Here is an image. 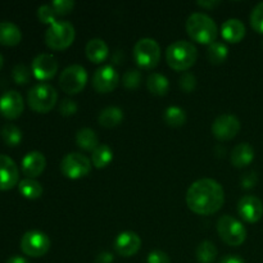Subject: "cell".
Masks as SVG:
<instances>
[{
	"label": "cell",
	"instance_id": "cell-3",
	"mask_svg": "<svg viewBox=\"0 0 263 263\" xmlns=\"http://www.w3.org/2000/svg\"><path fill=\"white\" fill-rule=\"evenodd\" d=\"M198 57L197 46L186 40H177L170 44L166 50V59L170 67L176 71H186L195 63Z\"/></svg>",
	"mask_w": 263,
	"mask_h": 263
},
{
	"label": "cell",
	"instance_id": "cell-43",
	"mask_svg": "<svg viewBox=\"0 0 263 263\" xmlns=\"http://www.w3.org/2000/svg\"><path fill=\"white\" fill-rule=\"evenodd\" d=\"M198 5H200V7L203 8H213L216 7V5L220 4V0H198L197 2Z\"/></svg>",
	"mask_w": 263,
	"mask_h": 263
},
{
	"label": "cell",
	"instance_id": "cell-18",
	"mask_svg": "<svg viewBox=\"0 0 263 263\" xmlns=\"http://www.w3.org/2000/svg\"><path fill=\"white\" fill-rule=\"evenodd\" d=\"M46 166L44 154L39 151H31L22 158V171L30 179H35L43 174Z\"/></svg>",
	"mask_w": 263,
	"mask_h": 263
},
{
	"label": "cell",
	"instance_id": "cell-12",
	"mask_svg": "<svg viewBox=\"0 0 263 263\" xmlns=\"http://www.w3.org/2000/svg\"><path fill=\"white\" fill-rule=\"evenodd\" d=\"M120 74L110 64L99 67L92 74V86L99 92H109L117 87Z\"/></svg>",
	"mask_w": 263,
	"mask_h": 263
},
{
	"label": "cell",
	"instance_id": "cell-21",
	"mask_svg": "<svg viewBox=\"0 0 263 263\" xmlns=\"http://www.w3.org/2000/svg\"><path fill=\"white\" fill-rule=\"evenodd\" d=\"M85 51H86V55L90 61L94 62V63H102L108 57L109 49H108L107 43L103 39L94 37L87 41Z\"/></svg>",
	"mask_w": 263,
	"mask_h": 263
},
{
	"label": "cell",
	"instance_id": "cell-37",
	"mask_svg": "<svg viewBox=\"0 0 263 263\" xmlns=\"http://www.w3.org/2000/svg\"><path fill=\"white\" fill-rule=\"evenodd\" d=\"M59 113L62 116H72L77 112V103L73 99H69V98H64L61 100L58 107Z\"/></svg>",
	"mask_w": 263,
	"mask_h": 263
},
{
	"label": "cell",
	"instance_id": "cell-9",
	"mask_svg": "<svg viewBox=\"0 0 263 263\" xmlns=\"http://www.w3.org/2000/svg\"><path fill=\"white\" fill-rule=\"evenodd\" d=\"M50 239L45 233L39 230H30L23 234L21 239V249L30 257H41L50 249Z\"/></svg>",
	"mask_w": 263,
	"mask_h": 263
},
{
	"label": "cell",
	"instance_id": "cell-33",
	"mask_svg": "<svg viewBox=\"0 0 263 263\" xmlns=\"http://www.w3.org/2000/svg\"><path fill=\"white\" fill-rule=\"evenodd\" d=\"M57 12L54 10V8L51 7V4H43L39 7L37 9V17L39 20L43 23H54L57 21Z\"/></svg>",
	"mask_w": 263,
	"mask_h": 263
},
{
	"label": "cell",
	"instance_id": "cell-17",
	"mask_svg": "<svg viewBox=\"0 0 263 263\" xmlns=\"http://www.w3.org/2000/svg\"><path fill=\"white\" fill-rule=\"evenodd\" d=\"M20 171L9 156L0 154V190L12 189L18 182Z\"/></svg>",
	"mask_w": 263,
	"mask_h": 263
},
{
	"label": "cell",
	"instance_id": "cell-2",
	"mask_svg": "<svg viewBox=\"0 0 263 263\" xmlns=\"http://www.w3.org/2000/svg\"><path fill=\"white\" fill-rule=\"evenodd\" d=\"M185 27L190 37L200 44H212L217 37V25L212 17L203 12L192 13Z\"/></svg>",
	"mask_w": 263,
	"mask_h": 263
},
{
	"label": "cell",
	"instance_id": "cell-38",
	"mask_svg": "<svg viewBox=\"0 0 263 263\" xmlns=\"http://www.w3.org/2000/svg\"><path fill=\"white\" fill-rule=\"evenodd\" d=\"M197 85V77L192 72H184L180 77V86L185 91H192Z\"/></svg>",
	"mask_w": 263,
	"mask_h": 263
},
{
	"label": "cell",
	"instance_id": "cell-29",
	"mask_svg": "<svg viewBox=\"0 0 263 263\" xmlns=\"http://www.w3.org/2000/svg\"><path fill=\"white\" fill-rule=\"evenodd\" d=\"M164 121L167 125L174 126V127H180L186 122V112L182 108L177 105H170L163 115Z\"/></svg>",
	"mask_w": 263,
	"mask_h": 263
},
{
	"label": "cell",
	"instance_id": "cell-35",
	"mask_svg": "<svg viewBox=\"0 0 263 263\" xmlns=\"http://www.w3.org/2000/svg\"><path fill=\"white\" fill-rule=\"evenodd\" d=\"M251 25L254 30L263 33V2L258 3L252 10Z\"/></svg>",
	"mask_w": 263,
	"mask_h": 263
},
{
	"label": "cell",
	"instance_id": "cell-15",
	"mask_svg": "<svg viewBox=\"0 0 263 263\" xmlns=\"http://www.w3.org/2000/svg\"><path fill=\"white\" fill-rule=\"evenodd\" d=\"M238 212L247 222H257L263 216V203L256 195H244L238 203Z\"/></svg>",
	"mask_w": 263,
	"mask_h": 263
},
{
	"label": "cell",
	"instance_id": "cell-19",
	"mask_svg": "<svg viewBox=\"0 0 263 263\" xmlns=\"http://www.w3.org/2000/svg\"><path fill=\"white\" fill-rule=\"evenodd\" d=\"M221 33L225 40L230 43H239L246 36V26L238 18H229L221 26Z\"/></svg>",
	"mask_w": 263,
	"mask_h": 263
},
{
	"label": "cell",
	"instance_id": "cell-1",
	"mask_svg": "<svg viewBox=\"0 0 263 263\" xmlns=\"http://www.w3.org/2000/svg\"><path fill=\"white\" fill-rule=\"evenodd\" d=\"M225 192L220 182L213 179H199L193 182L186 193V203L198 215H212L222 207Z\"/></svg>",
	"mask_w": 263,
	"mask_h": 263
},
{
	"label": "cell",
	"instance_id": "cell-42",
	"mask_svg": "<svg viewBox=\"0 0 263 263\" xmlns=\"http://www.w3.org/2000/svg\"><path fill=\"white\" fill-rule=\"evenodd\" d=\"M218 263H246L240 256H235V254H229L225 256Z\"/></svg>",
	"mask_w": 263,
	"mask_h": 263
},
{
	"label": "cell",
	"instance_id": "cell-14",
	"mask_svg": "<svg viewBox=\"0 0 263 263\" xmlns=\"http://www.w3.org/2000/svg\"><path fill=\"white\" fill-rule=\"evenodd\" d=\"M23 108H25V102L22 95L17 90H7L0 97V113L9 120L21 116Z\"/></svg>",
	"mask_w": 263,
	"mask_h": 263
},
{
	"label": "cell",
	"instance_id": "cell-31",
	"mask_svg": "<svg viewBox=\"0 0 263 263\" xmlns=\"http://www.w3.org/2000/svg\"><path fill=\"white\" fill-rule=\"evenodd\" d=\"M228 45H225V44L221 43V41H215V43L210 44V46H208V59H210V62H212V63L215 64L222 63V62L228 58Z\"/></svg>",
	"mask_w": 263,
	"mask_h": 263
},
{
	"label": "cell",
	"instance_id": "cell-22",
	"mask_svg": "<svg viewBox=\"0 0 263 263\" xmlns=\"http://www.w3.org/2000/svg\"><path fill=\"white\" fill-rule=\"evenodd\" d=\"M254 159V149L251 144L240 143L231 152V163L235 167H246Z\"/></svg>",
	"mask_w": 263,
	"mask_h": 263
},
{
	"label": "cell",
	"instance_id": "cell-5",
	"mask_svg": "<svg viewBox=\"0 0 263 263\" xmlns=\"http://www.w3.org/2000/svg\"><path fill=\"white\" fill-rule=\"evenodd\" d=\"M74 31L73 25L68 21H55L49 26L45 32V43L49 48L54 50H62L66 49L73 43Z\"/></svg>",
	"mask_w": 263,
	"mask_h": 263
},
{
	"label": "cell",
	"instance_id": "cell-41",
	"mask_svg": "<svg viewBox=\"0 0 263 263\" xmlns=\"http://www.w3.org/2000/svg\"><path fill=\"white\" fill-rule=\"evenodd\" d=\"M113 262V254L107 251L100 252L95 258V263H112Z\"/></svg>",
	"mask_w": 263,
	"mask_h": 263
},
{
	"label": "cell",
	"instance_id": "cell-27",
	"mask_svg": "<svg viewBox=\"0 0 263 263\" xmlns=\"http://www.w3.org/2000/svg\"><path fill=\"white\" fill-rule=\"evenodd\" d=\"M113 159V151L107 144H99L97 148L92 151L91 154V163L97 168H103L107 164L110 163Z\"/></svg>",
	"mask_w": 263,
	"mask_h": 263
},
{
	"label": "cell",
	"instance_id": "cell-46",
	"mask_svg": "<svg viewBox=\"0 0 263 263\" xmlns=\"http://www.w3.org/2000/svg\"><path fill=\"white\" fill-rule=\"evenodd\" d=\"M262 45H263V43H262Z\"/></svg>",
	"mask_w": 263,
	"mask_h": 263
},
{
	"label": "cell",
	"instance_id": "cell-44",
	"mask_svg": "<svg viewBox=\"0 0 263 263\" xmlns=\"http://www.w3.org/2000/svg\"><path fill=\"white\" fill-rule=\"evenodd\" d=\"M5 263H30L22 256H12L5 261Z\"/></svg>",
	"mask_w": 263,
	"mask_h": 263
},
{
	"label": "cell",
	"instance_id": "cell-26",
	"mask_svg": "<svg viewBox=\"0 0 263 263\" xmlns=\"http://www.w3.org/2000/svg\"><path fill=\"white\" fill-rule=\"evenodd\" d=\"M18 190L21 194L28 199H37L43 194V185L35 179H23L18 184Z\"/></svg>",
	"mask_w": 263,
	"mask_h": 263
},
{
	"label": "cell",
	"instance_id": "cell-10",
	"mask_svg": "<svg viewBox=\"0 0 263 263\" xmlns=\"http://www.w3.org/2000/svg\"><path fill=\"white\" fill-rule=\"evenodd\" d=\"M61 170L68 179H80L86 176L91 170V161L81 153H68L61 162Z\"/></svg>",
	"mask_w": 263,
	"mask_h": 263
},
{
	"label": "cell",
	"instance_id": "cell-45",
	"mask_svg": "<svg viewBox=\"0 0 263 263\" xmlns=\"http://www.w3.org/2000/svg\"><path fill=\"white\" fill-rule=\"evenodd\" d=\"M3 64H4V57H3V54L0 53V68L3 67Z\"/></svg>",
	"mask_w": 263,
	"mask_h": 263
},
{
	"label": "cell",
	"instance_id": "cell-11",
	"mask_svg": "<svg viewBox=\"0 0 263 263\" xmlns=\"http://www.w3.org/2000/svg\"><path fill=\"white\" fill-rule=\"evenodd\" d=\"M240 130V121L236 116L223 113L218 116L212 123V134L218 140H230L235 138Z\"/></svg>",
	"mask_w": 263,
	"mask_h": 263
},
{
	"label": "cell",
	"instance_id": "cell-8",
	"mask_svg": "<svg viewBox=\"0 0 263 263\" xmlns=\"http://www.w3.org/2000/svg\"><path fill=\"white\" fill-rule=\"evenodd\" d=\"M87 82V72L81 64H71L62 71L59 86L67 94H77Z\"/></svg>",
	"mask_w": 263,
	"mask_h": 263
},
{
	"label": "cell",
	"instance_id": "cell-23",
	"mask_svg": "<svg viewBox=\"0 0 263 263\" xmlns=\"http://www.w3.org/2000/svg\"><path fill=\"white\" fill-rule=\"evenodd\" d=\"M123 120V110L116 105H109L100 110L98 121L104 127H115Z\"/></svg>",
	"mask_w": 263,
	"mask_h": 263
},
{
	"label": "cell",
	"instance_id": "cell-36",
	"mask_svg": "<svg viewBox=\"0 0 263 263\" xmlns=\"http://www.w3.org/2000/svg\"><path fill=\"white\" fill-rule=\"evenodd\" d=\"M51 7L54 8V10L57 12V14H68L69 12H72V9L74 8V2L73 0H54L51 3Z\"/></svg>",
	"mask_w": 263,
	"mask_h": 263
},
{
	"label": "cell",
	"instance_id": "cell-16",
	"mask_svg": "<svg viewBox=\"0 0 263 263\" xmlns=\"http://www.w3.org/2000/svg\"><path fill=\"white\" fill-rule=\"evenodd\" d=\"M141 247V239L134 231H123L118 234L115 240V249L120 256L131 257L139 252Z\"/></svg>",
	"mask_w": 263,
	"mask_h": 263
},
{
	"label": "cell",
	"instance_id": "cell-28",
	"mask_svg": "<svg viewBox=\"0 0 263 263\" xmlns=\"http://www.w3.org/2000/svg\"><path fill=\"white\" fill-rule=\"evenodd\" d=\"M195 256L199 263H212L217 257V248L210 240H204L197 247Z\"/></svg>",
	"mask_w": 263,
	"mask_h": 263
},
{
	"label": "cell",
	"instance_id": "cell-13",
	"mask_svg": "<svg viewBox=\"0 0 263 263\" xmlns=\"http://www.w3.org/2000/svg\"><path fill=\"white\" fill-rule=\"evenodd\" d=\"M31 71L39 80H49L58 71V61L50 53H41L33 58Z\"/></svg>",
	"mask_w": 263,
	"mask_h": 263
},
{
	"label": "cell",
	"instance_id": "cell-30",
	"mask_svg": "<svg viewBox=\"0 0 263 263\" xmlns=\"http://www.w3.org/2000/svg\"><path fill=\"white\" fill-rule=\"evenodd\" d=\"M0 134H2V138L5 141V144L10 146L18 145L22 140V131L18 126L13 125V123H5L0 130Z\"/></svg>",
	"mask_w": 263,
	"mask_h": 263
},
{
	"label": "cell",
	"instance_id": "cell-39",
	"mask_svg": "<svg viewBox=\"0 0 263 263\" xmlns=\"http://www.w3.org/2000/svg\"><path fill=\"white\" fill-rule=\"evenodd\" d=\"M146 262L148 263H171V259H170L168 254L163 251H152L151 253L148 254V258H146Z\"/></svg>",
	"mask_w": 263,
	"mask_h": 263
},
{
	"label": "cell",
	"instance_id": "cell-4",
	"mask_svg": "<svg viewBox=\"0 0 263 263\" xmlns=\"http://www.w3.org/2000/svg\"><path fill=\"white\" fill-rule=\"evenodd\" d=\"M57 99H58V92L48 82H39L28 90V104L39 113L49 112L55 105Z\"/></svg>",
	"mask_w": 263,
	"mask_h": 263
},
{
	"label": "cell",
	"instance_id": "cell-24",
	"mask_svg": "<svg viewBox=\"0 0 263 263\" xmlns=\"http://www.w3.org/2000/svg\"><path fill=\"white\" fill-rule=\"evenodd\" d=\"M76 143L84 151H94L99 145V139L92 128H80L76 134Z\"/></svg>",
	"mask_w": 263,
	"mask_h": 263
},
{
	"label": "cell",
	"instance_id": "cell-20",
	"mask_svg": "<svg viewBox=\"0 0 263 263\" xmlns=\"http://www.w3.org/2000/svg\"><path fill=\"white\" fill-rule=\"evenodd\" d=\"M22 40V31L12 21H0V44L17 45Z\"/></svg>",
	"mask_w": 263,
	"mask_h": 263
},
{
	"label": "cell",
	"instance_id": "cell-40",
	"mask_svg": "<svg viewBox=\"0 0 263 263\" xmlns=\"http://www.w3.org/2000/svg\"><path fill=\"white\" fill-rule=\"evenodd\" d=\"M257 182H258V176H257V174L254 171L247 172V174L241 177V186H243L244 189H252V187L256 186Z\"/></svg>",
	"mask_w": 263,
	"mask_h": 263
},
{
	"label": "cell",
	"instance_id": "cell-7",
	"mask_svg": "<svg viewBox=\"0 0 263 263\" xmlns=\"http://www.w3.org/2000/svg\"><path fill=\"white\" fill-rule=\"evenodd\" d=\"M134 58L143 68H153L161 59V46L152 37L140 39L134 46Z\"/></svg>",
	"mask_w": 263,
	"mask_h": 263
},
{
	"label": "cell",
	"instance_id": "cell-34",
	"mask_svg": "<svg viewBox=\"0 0 263 263\" xmlns=\"http://www.w3.org/2000/svg\"><path fill=\"white\" fill-rule=\"evenodd\" d=\"M141 82V72L139 69H128L122 77V84L128 89H135Z\"/></svg>",
	"mask_w": 263,
	"mask_h": 263
},
{
	"label": "cell",
	"instance_id": "cell-25",
	"mask_svg": "<svg viewBox=\"0 0 263 263\" xmlns=\"http://www.w3.org/2000/svg\"><path fill=\"white\" fill-rule=\"evenodd\" d=\"M146 86L154 95H166L170 90V81L164 74L153 72L146 79Z\"/></svg>",
	"mask_w": 263,
	"mask_h": 263
},
{
	"label": "cell",
	"instance_id": "cell-32",
	"mask_svg": "<svg viewBox=\"0 0 263 263\" xmlns=\"http://www.w3.org/2000/svg\"><path fill=\"white\" fill-rule=\"evenodd\" d=\"M12 76H13V80H14L18 85L27 84V82L30 81V77H31L30 68H28L25 63H17L14 67H13Z\"/></svg>",
	"mask_w": 263,
	"mask_h": 263
},
{
	"label": "cell",
	"instance_id": "cell-6",
	"mask_svg": "<svg viewBox=\"0 0 263 263\" xmlns=\"http://www.w3.org/2000/svg\"><path fill=\"white\" fill-rule=\"evenodd\" d=\"M217 231L221 239L229 246H240L247 239V229L230 215H223L217 221Z\"/></svg>",
	"mask_w": 263,
	"mask_h": 263
}]
</instances>
